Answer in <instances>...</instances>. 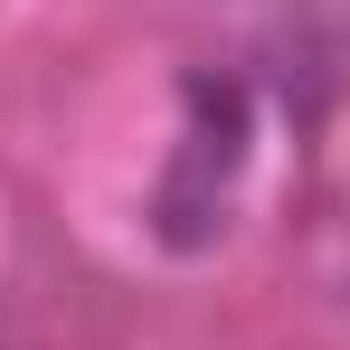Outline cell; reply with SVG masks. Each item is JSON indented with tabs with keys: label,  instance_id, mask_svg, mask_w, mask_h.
<instances>
[{
	"label": "cell",
	"instance_id": "6da1fadb",
	"mask_svg": "<svg viewBox=\"0 0 350 350\" xmlns=\"http://www.w3.org/2000/svg\"><path fill=\"white\" fill-rule=\"evenodd\" d=\"M265 114H275V85L256 66H189L180 85V142L161 161V189H152V228L161 246H218L246 208V180H256V152H265Z\"/></svg>",
	"mask_w": 350,
	"mask_h": 350
}]
</instances>
